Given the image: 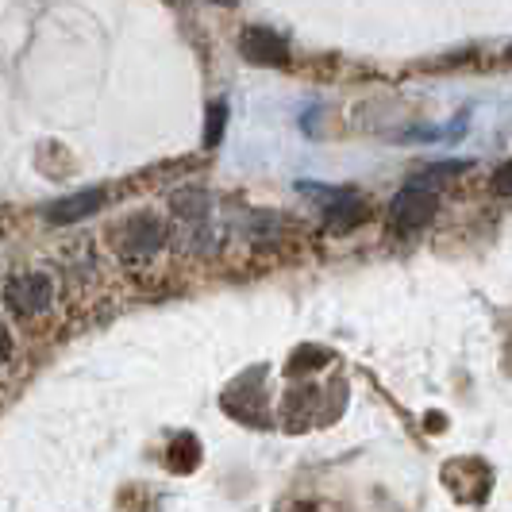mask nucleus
<instances>
[{
  "label": "nucleus",
  "instance_id": "9d476101",
  "mask_svg": "<svg viewBox=\"0 0 512 512\" xmlns=\"http://www.w3.org/2000/svg\"><path fill=\"white\" fill-rule=\"evenodd\" d=\"M8 355H12V335L8 328H0V362H8Z\"/></svg>",
  "mask_w": 512,
  "mask_h": 512
},
{
  "label": "nucleus",
  "instance_id": "9b49d317",
  "mask_svg": "<svg viewBox=\"0 0 512 512\" xmlns=\"http://www.w3.org/2000/svg\"><path fill=\"white\" fill-rule=\"evenodd\" d=\"M212 4H235V0H212Z\"/></svg>",
  "mask_w": 512,
  "mask_h": 512
},
{
  "label": "nucleus",
  "instance_id": "f257e3e1",
  "mask_svg": "<svg viewBox=\"0 0 512 512\" xmlns=\"http://www.w3.org/2000/svg\"><path fill=\"white\" fill-rule=\"evenodd\" d=\"M439 170L432 174H420V178H412L397 197H393V208H389V220H393V228L401 231V235H409V231H420L432 224V216H436L439 208Z\"/></svg>",
  "mask_w": 512,
  "mask_h": 512
},
{
  "label": "nucleus",
  "instance_id": "7ed1b4c3",
  "mask_svg": "<svg viewBox=\"0 0 512 512\" xmlns=\"http://www.w3.org/2000/svg\"><path fill=\"white\" fill-rule=\"evenodd\" d=\"M51 293H54V282L47 274H20V278L8 282L4 301H8V308L16 316H39L43 308L51 305Z\"/></svg>",
  "mask_w": 512,
  "mask_h": 512
},
{
  "label": "nucleus",
  "instance_id": "423d86ee",
  "mask_svg": "<svg viewBox=\"0 0 512 512\" xmlns=\"http://www.w3.org/2000/svg\"><path fill=\"white\" fill-rule=\"evenodd\" d=\"M162 243H166V228H162L154 216H139V220H128V228H124V255H128V258L154 255Z\"/></svg>",
  "mask_w": 512,
  "mask_h": 512
},
{
  "label": "nucleus",
  "instance_id": "1a4fd4ad",
  "mask_svg": "<svg viewBox=\"0 0 512 512\" xmlns=\"http://www.w3.org/2000/svg\"><path fill=\"white\" fill-rule=\"evenodd\" d=\"M493 193H501V197H512V162H505V166L493 174Z\"/></svg>",
  "mask_w": 512,
  "mask_h": 512
},
{
  "label": "nucleus",
  "instance_id": "f8f14e48",
  "mask_svg": "<svg viewBox=\"0 0 512 512\" xmlns=\"http://www.w3.org/2000/svg\"><path fill=\"white\" fill-rule=\"evenodd\" d=\"M509 58H512V47H509Z\"/></svg>",
  "mask_w": 512,
  "mask_h": 512
},
{
  "label": "nucleus",
  "instance_id": "20e7f679",
  "mask_svg": "<svg viewBox=\"0 0 512 512\" xmlns=\"http://www.w3.org/2000/svg\"><path fill=\"white\" fill-rule=\"evenodd\" d=\"M239 51L247 62H258V66H285L289 62V43L270 27H247L239 39Z\"/></svg>",
  "mask_w": 512,
  "mask_h": 512
},
{
  "label": "nucleus",
  "instance_id": "39448f33",
  "mask_svg": "<svg viewBox=\"0 0 512 512\" xmlns=\"http://www.w3.org/2000/svg\"><path fill=\"white\" fill-rule=\"evenodd\" d=\"M104 193L101 189H85V193H70L62 201L47 205V224L51 228H66V224H77V220H89L93 212H101Z\"/></svg>",
  "mask_w": 512,
  "mask_h": 512
},
{
  "label": "nucleus",
  "instance_id": "f03ea898",
  "mask_svg": "<svg viewBox=\"0 0 512 512\" xmlns=\"http://www.w3.org/2000/svg\"><path fill=\"white\" fill-rule=\"evenodd\" d=\"M308 197L324 201V220L332 231H351L366 220V205L355 189H320V185H301Z\"/></svg>",
  "mask_w": 512,
  "mask_h": 512
},
{
  "label": "nucleus",
  "instance_id": "6e6552de",
  "mask_svg": "<svg viewBox=\"0 0 512 512\" xmlns=\"http://www.w3.org/2000/svg\"><path fill=\"white\" fill-rule=\"evenodd\" d=\"M224 128H228V104L212 101L208 104V116H205V147H220Z\"/></svg>",
  "mask_w": 512,
  "mask_h": 512
},
{
  "label": "nucleus",
  "instance_id": "0eeeda50",
  "mask_svg": "<svg viewBox=\"0 0 512 512\" xmlns=\"http://www.w3.org/2000/svg\"><path fill=\"white\" fill-rule=\"evenodd\" d=\"M197 462H201V443H197L193 436H178L174 439V447L166 451V466L178 470V474H189Z\"/></svg>",
  "mask_w": 512,
  "mask_h": 512
}]
</instances>
